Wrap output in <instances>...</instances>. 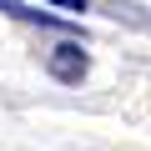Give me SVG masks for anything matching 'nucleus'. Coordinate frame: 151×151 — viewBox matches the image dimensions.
Wrapping results in <instances>:
<instances>
[{
	"mask_svg": "<svg viewBox=\"0 0 151 151\" xmlns=\"http://www.w3.org/2000/svg\"><path fill=\"white\" fill-rule=\"evenodd\" d=\"M45 70L55 76L60 86H81V81H86V70H91V55L81 50V40H60V45L45 55Z\"/></svg>",
	"mask_w": 151,
	"mask_h": 151,
	"instance_id": "1",
	"label": "nucleus"
},
{
	"mask_svg": "<svg viewBox=\"0 0 151 151\" xmlns=\"http://www.w3.org/2000/svg\"><path fill=\"white\" fill-rule=\"evenodd\" d=\"M0 15L25 20V25H45V30H76L70 20H60V15H50V10H35V5H25V0H0Z\"/></svg>",
	"mask_w": 151,
	"mask_h": 151,
	"instance_id": "2",
	"label": "nucleus"
},
{
	"mask_svg": "<svg viewBox=\"0 0 151 151\" xmlns=\"http://www.w3.org/2000/svg\"><path fill=\"white\" fill-rule=\"evenodd\" d=\"M45 5H55V10H76V15H81V10H91V0H45Z\"/></svg>",
	"mask_w": 151,
	"mask_h": 151,
	"instance_id": "3",
	"label": "nucleus"
}]
</instances>
